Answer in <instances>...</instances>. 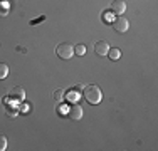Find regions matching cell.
<instances>
[{
  "label": "cell",
  "mask_w": 158,
  "mask_h": 151,
  "mask_svg": "<svg viewBox=\"0 0 158 151\" xmlns=\"http://www.w3.org/2000/svg\"><path fill=\"white\" fill-rule=\"evenodd\" d=\"M101 89L98 88V86L94 84H88L84 88V97H86V101L88 103H91V104H98L101 101Z\"/></svg>",
  "instance_id": "6da1fadb"
},
{
  "label": "cell",
  "mask_w": 158,
  "mask_h": 151,
  "mask_svg": "<svg viewBox=\"0 0 158 151\" xmlns=\"http://www.w3.org/2000/svg\"><path fill=\"white\" fill-rule=\"evenodd\" d=\"M22 111H24V112H29V111H31V104L27 103V106H24V109H22Z\"/></svg>",
  "instance_id": "9a60e30c"
},
{
  "label": "cell",
  "mask_w": 158,
  "mask_h": 151,
  "mask_svg": "<svg viewBox=\"0 0 158 151\" xmlns=\"http://www.w3.org/2000/svg\"><path fill=\"white\" fill-rule=\"evenodd\" d=\"M125 10H126V3L123 2V0H114V2L111 3V12L113 14L121 15V14H125Z\"/></svg>",
  "instance_id": "8992f818"
},
{
  "label": "cell",
  "mask_w": 158,
  "mask_h": 151,
  "mask_svg": "<svg viewBox=\"0 0 158 151\" xmlns=\"http://www.w3.org/2000/svg\"><path fill=\"white\" fill-rule=\"evenodd\" d=\"M103 18H104V20H106V22H108V20H111V15L108 14V12H104V15H103Z\"/></svg>",
  "instance_id": "5bb4252c"
},
{
  "label": "cell",
  "mask_w": 158,
  "mask_h": 151,
  "mask_svg": "<svg viewBox=\"0 0 158 151\" xmlns=\"http://www.w3.org/2000/svg\"><path fill=\"white\" fill-rule=\"evenodd\" d=\"M94 52L98 55H101V57L108 55V52H110V45H108L106 40H98V42L94 44Z\"/></svg>",
  "instance_id": "5b68a950"
},
{
  "label": "cell",
  "mask_w": 158,
  "mask_h": 151,
  "mask_svg": "<svg viewBox=\"0 0 158 151\" xmlns=\"http://www.w3.org/2000/svg\"><path fill=\"white\" fill-rule=\"evenodd\" d=\"M108 55H110V59H113V60H118L121 57V51H119V49H110Z\"/></svg>",
  "instance_id": "ba28073f"
},
{
  "label": "cell",
  "mask_w": 158,
  "mask_h": 151,
  "mask_svg": "<svg viewBox=\"0 0 158 151\" xmlns=\"http://www.w3.org/2000/svg\"><path fill=\"white\" fill-rule=\"evenodd\" d=\"M52 97H54V101H62L64 97H66V91H64V89H57L54 94H52Z\"/></svg>",
  "instance_id": "30bf717a"
},
{
  "label": "cell",
  "mask_w": 158,
  "mask_h": 151,
  "mask_svg": "<svg viewBox=\"0 0 158 151\" xmlns=\"http://www.w3.org/2000/svg\"><path fill=\"white\" fill-rule=\"evenodd\" d=\"M67 118L71 121H79L82 118V108L79 104H74L69 108V111H67Z\"/></svg>",
  "instance_id": "277c9868"
},
{
  "label": "cell",
  "mask_w": 158,
  "mask_h": 151,
  "mask_svg": "<svg viewBox=\"0 0 158 151\" xmlns=\"http://www.w3.org/2000/svg\"><path fill=\"white\" fill-rule=\"evenodd\" d=\"M56 52H57V55L61 59H71L74 55V47L71 44H67V42H64V44H59L57 45V49H56Z\"/></svg>",
  "instance_id": "7a4b0ae2"
},
{
  "label": "cell",
  "mask_w": 158,
  "mask_h": 151,
  "mask_svg": "<svg viewBox=\"0 0 158 151\" xmlns=\"http://www.w3.org/2000/svg\"><path fill=\"white\" fill-rule=\"evenodd\" d=\"M24 96H25V91L22 88H14L10 91V97L14 101H24Z\"/></svg>",
  "instance_id": "52a82bcc"
},
{
  "label": "cell",
  "mask_w": 158,
  "mask_h": 151,
  "mask_svg": "<svg viewBox=\"0 0 158 151\" xmlns=\"http://www.w3.org/2000/svg\"><path fill=\"white\" fill-rule=\"evenodd\" d=\"M0 15H7V5H0Z\"/></svg>",
  "instance_id": "4fadbf2b"
},
{
  "label": "cell",
  "mask_w": 158,
  "mask_h": 151,
  "mask_svg": "<svg viewBox=\"0 0 158 151\" xmlns=\"http://www.w3.org/2000/svg\"><path fill=\"white\" fill-rule=\"evenodd\" d=\"M7 76H9V66H7V64H3V62H0V81H2V79H5Z\"/></svg>",
  "instance_id": "9c48e42d"
},
{
  "label": "cell",
  "mask_w": 158,
  "mask_h": 151,
  "mask_svg": "<svg viewBox=\"0 0 158 151\" xmlns=\"http://www.w3.org/2000/svg\"><path fill=\"white\" fill-rule=\"evenodd\" d=\"M7 148V138L3 134H0V151H3Z\"/></svg>",
  "instance_id": "7c38bea8"
},
{
  "label": "cell",
  "mask_w": 158,
  "mask_h": 151,
  "mask_svg": "<svg viewBox=\"0 0 158 151\" xmlns=\"http://www.w3.org/2000/svg\"><path fill=\"white\" fill-rule=\"evenodd\" d=\"M74 54H77V55H84L86 54V47L82 44H77L76 47H74Z\"/></svg>",
  "instance_id": "8fae6325"
},
{
  "label": "cell",
  "mask_w": 158,
  "mask_h": 151,
  "mask_svg": "<svg viewBox=\"0 0 158 151\" xmlns=\"http://www.w3.org/2000/svg\"><path fill=\"white\" fill-rule=\"evenodd\" d=\"M113 27H114L116 32H126L128 27H130V22H128L126 17H123V15H118V17L113 20Z\"/></svg>",
  "instance_id": "3957f363"
}]
</instances>
